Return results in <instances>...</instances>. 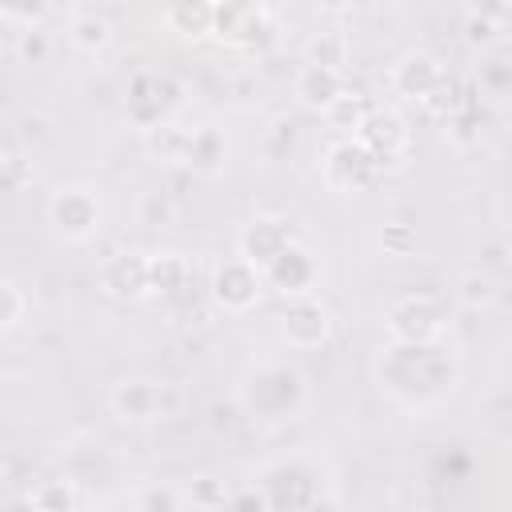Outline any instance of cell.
<instances>
[{"label": "cell", "instance_id": "cell-1", "mask_svg": "<svg viewBox=\"0 0 512 512\" xmlns=\"http://www.w3.org/2000/svg\"><path fill=\"white\" fill-rule=\"evenodd\" d=\"M244 404L260 420H284L304 404V380H300V372H292L284 364H268L248 376Z\"/></svg>", "mask_w": 512, "mask_h": 512}, {"label": "cell", "instance_id": "cell-2", "mask_svg": "<svg viewBox=\"0 0 512 512\" xmlns=\"http://www.w3.org/2000/svg\"><path fill=\"white\" fill-rule=\"evenodd\" d=\"M440 308L428 296H404L400 304H392L388 312V332L392 344H408V348H424L440 336Z\"/></svg>", "mask_w": 512, "mask_h": 512}, {"label": "cell", "instance_id": "cell-3", "mask_svg": "<svg viewBox=\"0 0 512 512\" xmlns=\"http://www.w3.org/2000/svg\"><path fill=\"white\" fill-rule=\"evenodd\" d=\"M316 280H320V264H316V256H312L304 244H296V240H288V248L264 268V284H272V288H276L280 296H288V300L312 296Z\"/></svg>", "mask_w": 512, "mask_h": 512}, {"label": "cell", "instance_id": "cell-4", "mask_svg": "<svg viewBox=\"0 0 512 512\" xmlns=\"http://www.w3.org/2000/svg\"><path fill=\"white\" fill-rule=\"evenodd\" d=\"M264 292V272L252 268L248 260H224L216 272H212V300L224 308V312H248Z\"/></svg>", "mask_w": 512, "mask_h": 512}, {"label": "cell", "instance_id": "cell-5", "mask_svg": "<svg viewBox=\"0 0 512 512\" xmlns=\"http://www.w3.org/2000/svg\"><path fill=\"white\" fill-rule=\"evenodd\" d=\"M48 220L68 240H88L100 228V204L88 188H60L48 200Z\"/></svg>", "mask_w": 512, "mask_h": 512}, {"label": "cell", "instance_id": "cell-6", "mask_svg": "<svg viewBox=\"0 0 512 512\" xmlns=\"http://www.w3.org/2000/svg\"><path fill=\"white\" fill-rule=\"evenodd\" d=\"M376 156L360 144V140H340L328 148V160H324V176L332 188L340 192H356V188H368L376 180Z\"/></svg>", "mask_w": 512, "mask_h": 512}, {"label": "cell", "instance_id": "cell-7", "mask_svg": "<svg viewBox=\"0 0 512 512\" xmlns=\"http://www.w3.org/2000/svg\"><path fill=\"white\" fill-rule=\"evenodd\" d=\"M280 320H284L280 328H284V336H288L292 348H316V344H324L328 332H332L328 308H324L316 296H296V300H288V308H284Z\"/></svg>", "mask_w": 512, "mask_h": 512}, {"label": "cell", "instance_id": "cell-8", "mask_svg": "<svg viewBox=\"0 0 512 512\" xmlns=\"http://www.w3.org/2000/svg\"><path fill=\"white\" fill-rule=\"evenodd\" d=\"M288 224L280 216H252L240 232V260H248L252 268H268L284 248H288Z\"/></svg>", "mask_w": 512, "mask_h": 512}, {"label": "cell", "instance_id": "cell-9", "mask_svg": "<svg viewBox=\"0 0 512 512\" xmlns=\"http://www.w3.org/2000/svg\"><path fill=\"white\" fill-rule=\"evenodd\" d=\"M440 76H444V68H440L428 52H404V56L392 64V72H388L392 88H396L400 96H408V100H420V104H424V96L440 84Z\"/></svg>", "mask_w": 512, "mask_h": 512}, {"label": "cell", "instance_id": "cell-10", "mask_svg": "<svg viewBox=\"0 0 512 512\" xmlns=\"http://www.w3.org/2000/svg\"><path fill=\"white\" fill-rule=\"evenodd\" d=\"M356 140L376 156V164H384V160H392V156L404 148L408 128H404V120H400L396 112L372 108V112H368V120H364V128L356 132Z\"/></svg>", "mask_w": 512, "mask_h": 512}, {"label": "cell", "instance_id": "cell-11", "mask_svg": "<svg viewBox=\"0 0 512 512\" xmlns=\"http://www.w3.org/2000/svg\"><path fill=\"white\" fill-rule=\"evenodd\" d=\"M168 392L148 384V380H120L112 388V408L124 416V420H152V416H164L168 408Z\"/></svg>", "mask_w": 512, "mask_h": 512}, {"label": "cell", "instance_id": "cell-12", "mask_svg": "<svg viewBox=\"0 0 512 512\" xmlns=\"http://www.w3.org/2000/svg\"><path fill=\"white\" fill-rule=\"evenodd\" d=\"M100 284L112 296H140V292H148V256L144 252H116L104 264Z\"/></svg>", "mask_w": 512, "mask_h": 512}, {"label": "cell", "instance_id": "cell-13", "mask_svg": "<svg viewBox=\"0 0 512 512\" xmlns=\"http://www.w3.org/2000/svg\"><path fill=\"white\" fill-rule=\"evenodd\" d=\"M348 88H344V76L340 72H332V68H316V64H304L300 72H296V96L308 104V108H328L336 96H344Z\"/></svg>", "mask_w": 512, "mask_h": 512}, {"label": "cell", "instance_id": "cell-14", "mask_svg": "<svg viewBox=\"0 0 512 512\" xmlns=\"http://www.w3.org/2000/svg\"><path fill=\"white\" fill-rule=\"evenodd\" d=\"M508 16H512L508 4L468 8V12H464V40H468L472 48H488V44H496V40H500V28H504Z\"/></svg>", "mask_w": 512, "mask_h": 512}, {"label": "cell", "instance_id": "cell-15", "mask_svg": "<svg viewBox=\"0 0 512 512\" xmlns=\"http://www.w3.org/2000/svg\"><path fill=\"white\" fill-rule=\"evenodd\" d=\"M144 136H148V152H152L160 164H188V140H192L188 128L164 120V124L148 128Z\"/></svg>", "mask_w": 512, "mask_h": 512}, {"label": "cell", "instance_id": "cell-16", "mask_svg": "<svg viewBox=\"0 0 512 512\" xmlns=\"http://www.w3.org/2000/svg\"><path fill=\"white\" fill-rule=\"evenodd\" d=\"M188 276H192V268H188L184 256H176V252L148 256V288L172 296V292H184L188 288Z\"/></svg>", "mask_w": 512, "mask_h": 512}, {"label": "cell", "instance_id": "cell-17", "mask_svg": "<svg viewBox=\"0 0 512 512\" xmlns=\"http://www.w3.org/2000/svg\"><path fill=\"white\" fill-rule=\"evenodd\" d=\"M224 156H228V144H224V132L220 128H196L192 140H188V164L196 172H220L224 168Z\"/></svg>", "mask_w": 512, "mask_h": 512}, {"label": "cell", "instance_id": "cell-18", "mask_svg": "<svg viewBox=\"0 0 512 512\" xmlns=\"http://www.w3.org/2000/svg\"><path fill=\"white\" fill-rule=\"evenodd\" d=\"M368 112H372V104L364 100V96H356V92H344V96H336L328 108H324V120L336 128V132H360L364 128V120H368Z\"/></svg>", "mask_w": 512, "mask_h": 512}, {"label": "cell", "instance_id": "cell-19", "mask_svg": "<svg viewBox=\"0 0 512 512\" xmlns=\"http://www.w3.org/2000/svg\"><path fill=\"white\" fill-rule=\"evenodd\" d=\"M164 24L180 36H208L212 32V4H172V8H164Z\"/></svg>", "mask_w": 512, "mask_h": 512}, {"label": "cell", "instance_id": "cell-20", "mask_svg": "<svg viewBox=\"0 0 512 512\" xmlns=\"http://www.w3.org/2000/svg\"><path fill=\"white\" fill-rule=\"evenodd\" d=\"M28 500H32L36 512H72V504H76V488H72V480L52 476V480H40V484L28 492Z\"/></svg>", "mask_w": 512, "mask_h": 512}, {"label": "cell", "instance_id": "cell-21", "mask_svg": "<svg viewBox=\"0 0 512 512\" xmlns=\"http://www.w3.org/2000/svg\"><path fill=\"white\" fill-rule=\"evenodd\" d=\"M344 60H348V40H344V32H316V36L308 40V60H304V64L340 72Z\"/></svg>", "mask_w": 512, "mask_h": 512}, {"label": "cell", "instance_id": "cell-22", "mask_svg": "<svg viewBox=\"0 0 512 512\" xmlns=\"http://www.w3.org/2000/svg\"><path fill=\"white\" fill-rule=\"evenodd\" d=\"M108 36H112V28H108V20H104L100 12L84 8V12H76V16H72V44H76V48L96 52V48H104V44H108Z\"/></svg>", "mask_w": 512, "mask_h": 512}, {"label": "cell", "instance_id": "cell-23", "mask_svg": "<svg viewBox=\"0 0 512 512\" xmlns=\"http://www.w3.org/2000/svg\"><path fill=\"white\" fill-rule=\"evenodd\" d=\"M456 296H460V304H468V308H484V304H492L496 284H492L488 272H468V276H460Z\"/></svg>", "mask_w": 512, "mask_h": 512}, {"label": "cell", "instance_id": "cell-24", "mask_svg": "<svg viewBox=\"0 0 512 512\" xmlns=\"http://www.w3.org/2000/svg\"><path fill=\"white\" fill-rule=\"evenodd\" d=\"M136 512H180V492L172 484H144L136 496Z\"/></svg>", "mask_w": 512, "mask_h": 512}, {"label": "cell", "instance_id": "cell-25", "mask_svg": "<svg viewBox=\"0 0 512 512\" xmlns=\"http://www.w3.org/2000/svg\"><path fill=\"white\" fill-rule=\"evenodd\" d=\"M48 32L44 28H36V24H28V28H20V40H16V52H20V60L24 64H44L48 60Z\"/></svg>", "mask_w": 512, "mask_h": 512}, {"label": "cell", "instance_id": "cell-26", "mask_svg": "<svg viewBox=\"0 0 512 512\" xmlns=\"http://www.w3.org/2000/svg\"><path fill=\"white\" fill-rule=\"evenodd\" d=\"M508 84H512V72H508V60H500V56H492V60H484L480 64V88L488 92V96H504L508 92Z\"/></svg>", "mask_w": 512, "mask_h": 512}, {"label": "cell", "instance_id": "cell-27", "mask_svg": "<svg viewBox=\"0 0 512 512\" xmlns=\"http://www.w3.org/2000/svg\"><path fill=\"white\" fill-rule=\"evenodd\" d=\"M188 496H192V504H196V508H224V500H228L224 484H220V480H212V476H200V480H192Z\"/></svg>", "mask_w": 512, "mask_h": 512}, {"label": "cell", "instance_id": "cell-28", "mask_svg": "<svg viewBox=\"0 0 512 512\" xmlns=\"http://www.w3.org/2000/svg\"><path fill=\"white\" fill-rule=\"evenodd\" d=\"M20 312H24V296H20V288L8 284V280H0V328L16 324Z\"/></svg>", "mask_w": 512, "mask_h": 512}, {"label": "cell", "instance_id": "cell-29", "mask_svg": "<svg viewBox=\"0 0 512 512\" xmlns=\"http://www.w3.org/2000/svg\"><path fill=\"white\" fill-rule=\"evenodd\" d=\"M384 248L392 252V256H404L408 248H412V228L408 224H384Z\"/></svg>", "mask_w": 512, "mask_h": 512}, {"label": "cell", "instance_id": "cell-30", "mask_svg": "<svg viewBox=\"0 0 512 512\" xmlns=\"http://www.w3.org/2000/svg\"><path fill=\"white\" fill-rule=\"evenodd\" d=\"M232 512H264V496H256V492H240V496L232 500Z\"/></svg>", "mask_w": 512, "mask_h": 512}, {"label": "cell", "instance_id": "cell-31", "mask_svg": "<svg viewBox=\"0 0 512 512\" xmlns=\"http://www.w3.org/2000/svg\"><path fill=\"white\" fill-rule=\"evenodd\" d=\"M304 512H336V500H332V496H320V492H316V496L308 500V508H304Z\"/></svg>", "mask_w": 512, "mask_h": 512}, {"label": "cell", "instance_id": "cell-32", "mask_svg": "<svg viewBox=\"0 0 512 512\" xmlns=\"http://www.w3.org/2000/svg\"><path fill=\"white\" fill-rule=\"evenodd\" d=\"M0 512H36V508H32V500H28V496H16V500H4V504H0Z\"/></svg>", "mask_w": 512, "mask_h": 512}, {"label": "cell", "instance_id": "cell-33", "mask_svg": "<svg viewBox=\"0 0 512 512\" xmlns=\"http://www.w3.org/2000/svg\"><path fill=\"white\" fill-rule=\"evenodd\" d=\"M12 164H16V160H12V156H0V188H4V184H8V168H12Z\"/></svg>", "mask_w": 512, "mask_h": 512}, {"label": "cell", "instance_id": "cell-34", "mask_svg": "<svg viewBox=\"0 0 512 512\" xmlns=\"http://www.w3.org/2000/svg\"><path fill=\"white\" fill-rule=\"evenodd\" d=\"M4 496H8V488H4V472H0V504H4Z\"/></svg>", "mask_w": 512, "mask_h": 512}, {"label": "cell", "instance_id": "cell-35", "mask_svg": "<svg viewBox=\"0 0 512 512\" xmlns=\"http://www.w3.org/2000/svg\"><path fill=\"white\" fill-rule=\"evenodd\" d=\"M0 20H4V12H0Z\"/></svg>", "mask_w": 512, "mask_h": 512}]
</instances>
